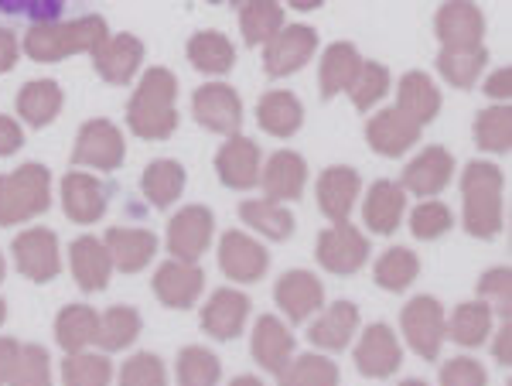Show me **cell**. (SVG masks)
Masks as SVG:
<instances>
[{
	"label": "cell",
	"instance_id": "cell-1",
	"mask_svg": "<svg viewBox=\"0 0 512 386\" xmlns=\"http://www.w3.org/2000/svg\"><path fill=\"white\" fill-rule=\"evenodd\" d=\"M175 100H178L175 72L164 69V65L147 69L137 93L130 96V103H127L130 130H134L140 141H164V137H171L178 130Z\"/></svg>",
	"mask_w": 512,
	"mask_h": 386
},
{
	"label": "cell",
	"instance_id": "cell-2",
	"mask_svg": "<svg viewBox=\"0 0 512 386\" xmlns=\"http://www.w3.org/2000/svg\"><path fill=\"white\" fill-rule=\"evenodd\" d=\"M110 38V24L99 14H86L76 21H45L24 35V52L35 62H62L79 52H96Z\"/></svg>",
	"mask_w": 512,
	"mask_h": 386
},
{
	"label": "cell",
	"instance_id": "cell-3",
	"mask_svg": "<svg viewBox=\"0 0 512 386\" xmlns=\"http://www.w3.org/2000/svg\"><path fill=\"white\" fill-rule=\"evenodd\" d=\"M465 229L475 240H492L502 229V171L489 161H472L461 178Z\"/></svg>",
	"mask_w": 512,
	"mask_h": 386
},
{
	"label": "cell",
	"instance_id": "cell-4",
	"mask_svg": "<svg viewBox=\"0 0 512 386\" xmlns=\"http://www.w3.org/2000/svg\"><path fill=\"white\" fill-rule=\"evenodd\" d=\"M52 205V175L45 164H21L0 175V226H18Z\"/></svg>",
	"mask_w": 512,
	"mask_h": 386
},
{
	"label": "cell",
	"instance_id": "cell-5",
	"mask_svg": "<svg viewBox=\"0 0 512 386\" xmlns=\"http://www.w3.org/2000/svg\"><path fill=\"white\" fill-rule=\"evenodd\" d=\"M444 322H448V318H444V305L437 298H431V294H420V298L403 305L400 311L403 339H407V346L414 349L420 359H427V363H434L444 339H448Z\"/></svg>",
	"mask_w": 512,
	"mask_h": 386
},
{
	"label": "cell",
	"instance_id": "cell-6",
	"mask_svg": "<svg viewBox=\"0 0 512 386\" xmlns=\"http://www.w3.org/2000/svg\"><path fill=\"white\" fill-rule=\"evenodd\" d=\"M318 52V31L308 24H284L274 38L263 45V72L270 79H287L301 72Z\"/></svg>",
	"mask_w": 512,
	"mask_h": 386
},
{
	"label": "cell",
	"instance_id": "cell-7",
	"mask_svg": "<svg viewBox=\"0 0 512 386\" xmlns=\"http://www.w3.org/2000/svg\"><path fill=\"white\" fill-rule=\"evenodd\" d=\"M318 264L335 277H352L366 267L369 260V240L359 233L355 226L345 223H335L332 229L318 236V250H315Z\"/></svg>",
	"mask_w": 512,
	"mask_h": 386
},
{
	"label": "cell",
	"instance_id": "cell-8",
	"mask_svg": "<svg viewBox=\"0 0 512 386\" xmlns=\"http://www.w3.org/2000/svg\"><path fill=\"white\" fill-rule=\"evenodd\" d=\"M123 134L117 123L110 120H89L79 127L76 147H72V164L76 168H96V171H117L123 164Z\"/></svg>",
	"mask_w": 512,
	"mask_h": 386
},
{
	"label": "cell",
	"instance_id": "cell-9",
	"mask_svg": "<svg viewBox=\"0 0 512 386\" xmlns=\"http://www.w3.org/2000/svg\"><path fill=\"white\" fill-rule=\"evenodd\" d=\"M14 264L28 281L35 284H48L59 277L62 270V253H59V240H55L52 229L45 226H35L28 229V233H21L18 240H14Z\"/></svg>",
	"mask_w": 512,
	"mask_h": 386
},
{
	"label": "cell",
	"instance_id": "cell-10",
	"mask_svg": "<svg viewBox=\"0 0 512 386\" xmlns=\"http://www.w3.org/2000/svg\"><path fill=\"white\" fill-rule=\"evenodd\" d=\"M192 113L205 130L222 134V137H233L239 134V127H243V103H239V93L233 86H219V82H209V86L195 89Z\"/></svg>",
	"mask_w": 512,
	"mask_h": 386
},
{
	"label": "cell",
	"instance_id": "cell-11",
	"mask_svg": "<svg viewBox=\"0 0 512 386\" xmlns=\"http://www.w3.org/2000/svg\"><path fill=\"white\" fill-rule=\"evenodd\" d=\"M216 233V216L205 205H185L168 226V250L175 260H188L195 264L212 243Z\"/></svg>",
	"mask_w": 512,
	"mask_h": 386
},
{
	"label": "cell",
	"instance_id": "cell-12",
	"mask_svg": "<svg viewBox=\"0 0 512 386\" xmlns=\"http://www.w3.org/2000/svg\"><path fill=\"white\" fill-rule=\"evenodd\" d=\"M219 267L229 281L256 284L263 274H267L270 257H267V250H263L256 240H250L246 233L229 229V233H222V240H219Z\"/></svg>",
	"mask_w": 512,
	"mask_h": 386
},
{
	"label": "cell",
	"instance_id": "cell-13",
	"mask_svg": "<svg viewBox=\"0 0 512 386\" xmlns=\"http://www.w3.org/2000/svg\"><path fill=\"white\" fill-rule=\"evenodd\" d=\"M441 48H478L485 38V14L472 0H448L434 18Z\"/></svg>",
	"mask_w": 512,
	"mask_h": 386
},
{
	"label": "cell",
	"instance_id": "cell-14",
	"mask_svg": "<svg viewBox=\"0 0 512 386\" xmlns=\"http://www.w3.org/2000/svg\"><path fill=\"white\" fill-rule=\"evenodd\" d=\"M216 175L219 182L233 192H250L260 185V147L243 134H233L216 154Z\"/></svg>",
	"mask_w": 512,
	"mask_h": 386
},
{
	"label": "cell",
	"instance_id": "cell-15",
	"mask_svg": "<svg viewBox=\"0 0 512 386\" xmlns=\"http://www.w3.org/2000/svg\"><path fill=\"white\" fill-rule=\"evenodd\" d=\"M151 287L164 308L185 311V308H192L198 301V294H202L205 274H202V267L188 264V260H168V264H161L154 270Z\"/></svg>",
	"mask_w": 512,
	"mask_h": 386
},
{
	"label": "cell",
	"instance_id": "cell-16",
	"mask_svg": "<svg viewBox=\"0 0 512 386\" xmlns=\"http://www.w3.org/2000/svg\"><path fill=\"white\" fill-rule=\"evenodd\" d=\"M400 363H403V352L393 328L383 322L369 325L362 332L359 346H355V366H359V373L369 376V380H386V376H393L400 369Z\"/></svg>",
	"mask_w": 512,
	"mask_h": 386
},
{
	"label": "cell",
	"instance_id": "cell-17",
	"mask_svg": "<svg viewBox=\"0 0 512 386\" xmlns=\"http://www.w3.org/2000/svg\"><path fill=\"white\" fill-rule=\"evenodd\" d=\"M420 123L410 120L403 110H383L366 123V141L376 154L383 158H403L417 141H420Z\"/></svg>",
	"mask_w": 512,
	"mask_h": 386
},
{
	"label": "cell",
	"instance_id": "cell-18",
	"mask_svg": "<svg viewBox=\"0 0 512 386\" xmlns=\"http://www.w3.org/2000/svg\"><path fill=\"white\" fill-rule=\"evenodd\" d=\"M253 301L246 294H239L236 287H222L209 298V305L202 308V328L219 342H233L243 335L246 318H250Z\"/></svg>",
	"mask_w": 512,
	"mask_h": 386
},
{
	"label": "cell",
	"instance_id": "cell-19",
	"mask_svg": "<svg viewBox=\"0 0 512 386\" xmlns=\"http://www.w3.org/2000/svg\"><path fill=\"white\" fill-rule=\"evenodd\" d=\"M106 205L110 199H106V185L99 178L86 175V171H69L62 178V209L72 223H99L106 216Z\"/></svg>",
	"mask_w": 512,
	"mask_h": 386
},
{
	"label": "cell",
	"instance_id": "cell-20",
	"mask_svg": "<svg viewBox=\"0 0 512 386\" xmlns=\"http://www.w3.org/2000/svg\"><path fill=\"white\" fill-rule=\"evenodd\" d=\"M274 298L280 311H284L294 325H301L325 305V287H321L318 277L308 274V270H287L274 287Z\"/></svg>",
	"mask_w": 512,
	"mask_h": 386
},
{
	"label": "cell",
	"instance_id": "cell-21",
	"mask_svg": "<svg viewBox=\"0 0 512 386\" xmlns=\"http://www.w3.org/2000/svg\"><path fill=\"white\" fill-rule=\"evenodd\" d=\"M451 175H454V158H451L448 147H424V151L403 168L400 185H403V192L431 199V195L448 188Z\"/></svg>",
	"mask_w": 512,
	"mask_h": 386
},
{
	"label": "cell",
	"instance_id": "cell-22",
	"mask_svg": "<svg viewBox=\"0 0 512 386\" xmlns=\"http://www.w3.org/2000/svg\"><path fill=\"white\" fill-rule=\"evenodd\" d=\"M140 62H144V41L134 35H113L93 52L99 79H106L110 86H127L137 76Z\"/></svg>",
	"mask_w": 512,
	"mask_h": 386
},
{
	"label": "cell",
	"instance_id": "cell-23",
	"mask_svg": "<svg viewBox=\"0 0 512 386\" xmlns=\"http://www.w3.org/2000/svg\"><path fill=\"white\" fill-rule=\"evenodd\" d=\"M253 359L260 363V369H267L270 376H284V369L291 366L294 359V335L291 328H287L280 318L274 315H263L260 322L253 328Z\"/></svg>",
	"mask_w": 512,
	"mask_h": 386
},
{
	"label": "cell",
	"instance_id": "cell-24",
	"mask_svg": "<svg viewBox=\"0 0 512 386\" xmlns=\"http://www.w3.org/2000/svg\"><path fill=\"white\" fill-rule=\"evenodd\" d=\"M69 267H72V277H76V284L82 291L96 294L110 284L113 260H110V250H106L103 240H96V236H79V240L69 246Z\"/></svg>",
	"mask_w": 512,
	"mask_h": 386
},
{
	"label": "cell",
	"instance_id": "cell-25",
	"mask_svg": "<svg viewBox=\"0 0 512 386\" xmlns=\"http://www.w3.org/2000/svg\"><path fill=\"white\" fill-rule=\"evenodd\" d=\"M403 212H407V192H403V185L386 182V178L373 182L366 195V205H362L366 226L379 236H393L403 223Z\"/></svg>",
	"mask_w": 512,
	"mask_h": 386
},
{
	"label": "cell",
	"instance_id": "cell-26",
	"mask_svg": "<svg viewBox=\"0 0 512 386\" xmlns=\"http://www.w3.org/2000/svg\"><path fill=\"white\" fill-rule=\"evenodd\" d=\"M304 182H308V164L294 151H277L274 158L267 161V168H260V185H263V192H267V199H274V202L301 199Z\"/></svg>",
	"mask_w": 512,
	"mask_h": 386
},
{
	"label": "cell",
	"instance_id": "cell-27",
	"mask_svg": "<svg viewBox=\"0 0 512 386\" xmlns=\"http://www.w3.org/2000/svg\"><path fill=\"white\" fill-rule=\"evenodd\" d=\"M103 243H106V250H110L113 267L123 270V274H137V270H144L154 260V253H158V236H154L151 229L113 226Z\"/></svg>",
	"mask_w": 512,
	"mask_h": 386
},
{
	"label": "cell",
	"instance_id": "cell-28",
	"mask_svg": "<svg viewBox=\"0 0 512 386\" xmlns=\"http://www.w3.org/2000/svg\"><path fill=\"white\" fill-rule=\"evenodd\" d=\"M359 188H362L359 171L345 168V164H335V168H328L325 175L318 178V209L325 212L332 223H345Z\"/></svg>",
	"mask_w": 512,
	"mask_h": 386
},
{
	"label": "cell",
	"instance_id": "cell-29",
	"mask_svg": "<svg viewBox=\"0 0 512 386\" xmlns=\"http://www.w3.org/2000/svg\"><path fill=\"white\" fill-rule=\"evenodd\" d=\"M256 120H260L263 134L284 137L287 141V137H294L297 130H301L304 106L294 93H287V89H270V93H263L260 103H256Z\"/></svg>",
	"mask_w": 512,
	"mask_h": 386
},
{
	"label": "cell",
	"instance_id": "cell-30",
	"mask_svg": "<svg viewBox=\"0 0 512 386\" xmlns=\"http://www.w3.org/2000/svg\"><path fill=\"white\" fill-rule=\"evenodd\" d=\"M396 110H403L410 120L427 127L441 113V89L434 86L427 72H407L400 79V89H396Z\"/></svg>",
	"mask_w": 512,
	"mask_h": 386
},
{
	"label": "cell",
	"instance_id": "cell-31",
	"mask_svg": "<svg viewBox=\"0 0 512 386\" xmlns=\"http://www.w3.org/2000/svg\"><path fill=\"white\" fill-rule=\"evenodd\" d=\"M359 322H362V315H359V308H355L352 301H335V305L328 308L315 325H311L308 339H311V346H318V349L342 352L352 342Z\"/></svg>",
	"mask_w": 512,
	"mask_h": 386
},
{
	"label": "cell",
	"instance_id": "cell-32",
	"mask_svg": "<svg viewBox=\"0 0 512 386\" xmlns=\"http://www.w3.org/2000/svg\"><path fill=\"white\" fill-rule=\"evenodd\" d=\"M362 65V55L355 52V45L349 41H335L328 45L325 59H321V69H318V86H321V100H335L338 93L349 89V82L355 79Z\"/></svg>",
	"mask_w": 512,
	"mask_h": 386
},
{
	"label": "cell",
	"instance_id": "cell-33",
	"mask_svg": "<svg viewBox=\"0 0 512 386\" xmlns=\"http://www.w3.org/2000/svg\"><path fill=\"white\" fill-rule=\"evenodd\" d=\"M18 113L28 127H48L62 113V86L55 79H35L21 86Z\"/></svg>",
	"mask_w": 512,
	"mask_h": 386
},
{
	"label": "cell",
	"instance_id": "cell-34",
	"mask_svg": "<svg viewBox=\"0 0 512 386\" xmlns=\"http://www.w3.org/2000/svg\"><path fill=\"white\" fill-rule=\"evenodd\" d=\"M188 62L205 76H226L236 65V48L219 31H198L188 38Z\"/></svg>",
	"mask_w": 512,
	"mask_h": 386
},
{
	"label": "cell",
	"instance_id": "cell-35",
	"mask_svg": "<svg viewBox=\"0 0 512 386\" xmlns=\"http://www.w3.org/2000/svg\"><path fill=\"white\" fill-rule=\"evenodd\" d=\"M280 28H284L280 0H243V7H239V31H243L246 48L267 45Z\"/></svg>",
	"mask_w": 512,
	"mask_h": 386
},
{
	"label": "cell",
	"instance_id": "cell-36",
	"mask_svg": "<svg viewBox=\"0 0 512 386\" xmlns=\"http://www.w3.org/2000/svg\"><path fill=\"white\" fill-rule=\"evenodd\" d=\"M444 332H448V339L458 342V346L478 349L492 332L489 301H465V305H458L451 315V322H444Z\"/></svg>",
	"mask_w": 512,
	"mask_h": 386
},
{
	"label": "cell",
	"instance_id": "cell-37",
	"mask_svg": "<svg viewBox=\"0 0 512 386\" xmlns=\"http://www.w3.org/2000/svg\"><path fill=\"white\" fill-rule=\"evenodd\" d=\"M140 188H144L147 202L154 209H168V205L178 202V195L185 192V168L171 158H161V161H151L140 178Z\"/></svg>",
	"mask_w": 512,
	"mask_h": 386
},
{
	"label": "cell",
	"instance_id": "cell-38",
	"mask_svg": "<svg viewBox=\"0 0 512 386\" xmlns=\"http://www.w3.org/2000/svg\"><path fill=\"white\" fill-rule=\"evenodd\" d=\"M96 332H99V315L89 305H69L55 318V342L65 352H82L86 346H93Z\"/></svg>",
	"mask_w": 512,
	"mask_h": 386
},
{
	"label": "cell",
	"instance_id": "cell-39",
	"mask_svg": "<svg viewBox=\"0 0 512 386\" xmlns=\"http://www.w3.org/2000/svg\"><path fill=\"white\" fill-rule=\"evenodd\" d=\"M489 65V48L478 45V48H441L437 55V69L441 76L458 89H472L478 76L485 72Z\"/></svg>",
	"mask_w": 512,
	"mask_h": 386
},
{
	"label": "cell",
	"instance_id": "cell-40",
	"mask_svg": "<svg viewBox=\"0 0 512 386\" xmlns=\"http://www.w3.org/2000/svg\"><path fill=\"white\" fill-rule=\"evenodd\" d=\"M239 219H243V223H250L256 233H263L267 240H274V243L291 240V233H294V216L274 199L243 202V205H239Z\"/></svg>",
	"mask_w": 512,
	"mask_h": 386
},
{
	"label": "cell",
	"instance_id": "cell-41",
	"mask_svg": "<svg viewBox=\"0 0 512 386\" xmlns=\"http://www.w3.org/2000/svg\"><path fill=\"white\" fill-rule=\"evenodd\" d=\"M376 284L383 287V291H407L410 284L420 277V260L414 250H407V246H393V250H386L383 257L376 260Z\"/></svg>",
	"mask_w": 512,
	"mask_h": 386
},
{
	"label": "cell",
	"instance_id": "cell-42",
	"mask_svg": "<svg viewBox=\"0 0 512 386\" xmlns=\"http://www.w3.org/2000/svg\"><path fill=\"white\" fill-rule=\"evenodd\" d=\"M140 335V315L134 308L117 305L106 315H99V332H96V346L103 352H120L127 346H134Z\"/></svg>",
	"mask_w": 512,
	"mask_h": 386
},
{
	"label": "cell",
	"instance_id": "cell-43",
	"mask_svg": "<svg viewBox=\"0 0 512 386\" xmlns=\"http://www.w3.org/2000/svg\"><path fill=\"white\" fill-rule=\"evenodd\" d=\"M475 144L489 154H506L512 147V110L509 106H489L475 120Z\"/></svg>",
	"mask_w": 512,
	"mask_h": 386
},
{
	"label": "cell",
	"instance_id": "cell-44",
	"mask_svg": "<svg viewBox=\"0 0 512 386\" xmlns=\"http://www.w3.org/2000/svg\"><path fill=\"white\" fill-rule=\"evenodd\" d=\"M345 93L352 96L355 110H362V113L373 110V106L383 100L386 93H390V69H386V65H379V62H362Z\"/></svg>",
	"mask_w": 512,
	"mask_h": 386
},
{
	"label": "cell",
	"instance_id": "cell-45",
	"mask_svg": "<svg viewBox=\"0 0 512 386\" xmlns=\"http://www.w3.org/2000/svg\"><path fill=\"white\" fill-rule=\"evenodd\" d=\"M62 380L69 386H103L113 380V366L99 352H69V359L62 363Z\"/></svg>",
	"mask_w": 512,
	"mask_h": 386
},
{
	"label": "cell",
	"instance_id": "cell-46",
	"mask_svg": "<svg viewBox=\"0 0 512 386\" xmlns=\"http://www.w3.org/2000/svg\"><path fill=\"white\" fill-rule=\"evenodd\" d=\"M222 366L209 349L188 346L178 352V383L181 386H212L219 383Z\"/></svg>",
	"mask_w": 512,
	"mask_h": 386
},
{
	"label": "cell",
	"instance_id": "cell-47",
	"mask_svg": "<svg viewBox=\"0 0 512 386\" xmlns=\"http://www.w3.org/2000/svg\"><path fill=\"white\" fill-rule=\"evenodd\" d=\"M280 383L287 386H332L338 383V366L332 359H321V356H301L291 359V366L284 369Z\"/></svg>",
	"mask_w": 512,
	"mask_h": 386
},
{
	"label": "cell",
	"instance_id": "cell-48",
	"mask_svg": "<svg viewBox=\"0 0 512 386\" xmlns=\"http://www.w3.org/2000/svg\"><path fill=\"white\" fill-rule=\"evenodd\" d=\"M451 226H454V219H451V209L444 202L427 199V202H420L414 212H410V233H414L417 240H424V243L444 236Z\"/></svg>",
	"mask_w": 512,
	"mask_h": 386
},
{
	"label": "cell",
	"instance_id": "cell-49",
	"mask_svg": "<svg viewBox=\"0 0 512 386\" xmlns=\"http://www.w3.org/2000/svg\"><path fill=\"white\" fill-rule=\"evenodd\" d=\"M76 0H0V14L14 21H31V24H45V21H59Z\"/></svg>",
	"mask_w": 512,
	"mask_h": 386
},
{
	"label": "cell",
	"instance_id": "cell-50",
	"mask_svg": "<svg viewBox=\"0 0 512 386\" xmlns=\"http://www.w3.org/2000/svg\"><path fill=\"white\" fill-rule=\"evenodd\" d=\"M120 380L123 386H161L168 380V373H164V363L154 352H137V356L127 359V366L120 369Z\"/></svg>",
	"mask_w": 512,
	"mask_h": 386
},
{
	"label": "cell",
	"instance_id": "cell-51",
	"mask_svg": "<svg viewBox=\"0 0 512 386\" xmlns=\"http://www.w3.org/2000/svg\"><path fill=\"white\" fill-rule=\"evenodd\" d=\"M52 380V363L41 346H21L18 369H14V383L18 386H45Z\"/></svg>",
	"mask_w": 512,
	"mask_h": 386
},
{
	"label": "cell",
	"instance_id": "cell-52",
	"mask_svg": "<svg viewBox=\"0 0 512 386\" xmlns=\"http://www.w3.org/2000/svg\"><path fill=\"white\" fill-rule=\"evenodd\" d=\"M478 294H482L485 301H492L489 308L499 311L502 322H509V301H512V277H509V267L485 270L482 281H478Z\"/></svg>",
	"mask_w": 512,
	"mask_h": 386
},
{
	"label": "cell",
	"instance_id": "cell-53",
	"mask_svg": "<svg viewBox=\"0 0 512 386\" xmlns=\"http://www.w3.org/2000/svg\"><path fill=\"white\" fill-rule=\"evenodd\" d=\"M441 383L444 386H485V369L475 359H451L441 369Z\"/></svg>",
	"mask_w": 512,
	"mask_h": 386
},
{
	"label": "cell",
	"instance_id": "cell-54",
	"mask_svg": "<svg viewBox=\"0 0 512 386\" xmlns=\"http://www.w3.org/2000/svg\"><path fill=\"white\" fill-rule=\"evenodd\" d=\"M21 144H24V130L18 127V120L0 117V158H11V154H18Z\"/></svg>",
	"mask_w": 512,
	"mask_h": 386
},
{
	"label": "cell",
	"instance_id": "cell-55",
	"mask_svg": "<svg viewBox=\"0 0 512 386\" xmlns=\"http://www.w3.org/2000/svg\"><path fill=\"white\" fill-rule=\"evenodd\" d=\"M18 356H21V342L18 339H0V383H14Z\"/></svg>",
	"mask_w": 512,
	"mask_h": 386
},
{
	"label": "cell",
	"instance_id": "cell-56",
	"mask_svg": "<svg viewBox=\"0 0 512 386\" xmlns=\"http://www.w3.org/2000/svg\"><path fill=\"white\" fill-rule=\"evenodd\" d=\"M485 96L489 100H509L512 96V72L509 69H495L489 79H485Z\"/></svg>",
	"mask_w": 512,
	"mask_h": 386
},
{
	"label": "cell",
	"instance_id": "cell-57",
	"mask_svg": "<svg viewBox=\"0 0 512 386\" xmlns=\"http://www.w3.org/2000/svg\"><path fill=\"white\" fill-rule=\"evenodd\" d=\"M14 65H18V38H14L11 31L0 28V76L11 72Z\"/></svg>",
	"mask_w": 512,
	"mask_h": 386
},
{
	"label": "cell",
	"instance_id": "cell-58",
	"mask_svg": "<svg viewBox=\"0 0 512 386\" xmlns=\"http://www.w3.org/2000/svg\"><path fill=\"white\" fill-rule=\"evenodd\" d=\"M509 339H512L509 322H502L499 335H495V342H492V356H495V363H499V366H509Z\"/></svg>",
	"mask_w": 512,
	"mask_h": 386
},
{
	"label": "cell",
	"instance_id": "cell-59",
	"mask_svg": "<svg viewBox=\"0 0 512 386\" xmlns=\"http://www.w3.org/2000/svg\"><path fill=\"white\" fill-rule=\"evenodd\" d=\"M287 4L297 7V11H318V7L325 4V0H287Z\"/></svg>",
	"mask_w": 512,
	"mask_h": 386
},
{
	"label": "cell",
	"instance_id": "cell-60",
	"mask_svg": "<svg viewBox=\"0 0 512 386\" xmlns=\"http://www.w3.org/2000/svg\"><path fill=\"white\" fill-rule=\"evenodd\" d=\"M236 386H256V376H239Z\"/></svg>",
	"mask_w": 512,
	"mask_h": 386
},
{
	"label": "cell",
	"instance_id": "cell-61",
	"mask_svg": "<svg viewBox=\"0 0 512 386\" xmlns=\"http://www.w3.org/2000/svg\"><path fill=\"white\" fill-rule=\"evenodd\" d=\"M7 322V305H4V298H0V325Z\"/></svg>",
	"mask_w": 512,
	"mask_h": 386
},
{
	"label": "cell",
	"instance_id": "cell-62",
	"mask_svg": "<svg viewBox=\"0 0 512 386\" xmlns=\"http://www.w3.org/2000/svg\"><path fill=\"white\" fill-rule=\"evenodd\" d=\"M4 274H7V264H4V257H0V284H4Z\"/></svg>",
	"mask_w": 512,
	"mask_h": 386
},
{
	"label": "cell",
	"instance_id": "cell-63",
	"mask_svg": "<svg viewBox=\"0 0 512 386\" xmlns=\"http://www.w3.org/2000/svg\"><path fill=\"white\" fill-rule=\"evenodd\" d=\"M209 4H243V0H209Z\"/></svg>",
	"mask_w": 512,
	"mask_h": 386
}]
</instances>
